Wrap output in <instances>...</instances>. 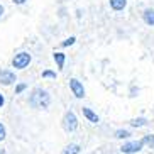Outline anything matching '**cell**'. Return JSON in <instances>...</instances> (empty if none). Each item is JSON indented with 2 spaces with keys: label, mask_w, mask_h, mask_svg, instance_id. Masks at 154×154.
I'll return each instance as SVG.
<instances>
[{
  "label": "cell",
  "mask_w": 154,
  "mask_h": 154,
  "mask_svg": "<svg viewBox=\"0 0 154 154\" xmlns=\"http://www.w3.org/2000/svg\"><path fill=\"white\" fill-rule=\"evenodd\" d=\"M76 127H78V119L69 110V112L64 113V117H63V129L66 132H73V131H76Z\"/></svg>",
  "instance_id": "7a4b0ae2"
},
{
  "label": "cell",
  "mask_w": 154,
  "mask_h": 154,
  "mask_svg": "<svg viewBox=\"0 0 154 154\" xmlns=\"http://www.w3.org/2000/svg\"><path fill=\"white\" fill-rule=\"evenodd\" d=\"M75 41H76L75 37H69V39H66V41H64V42H63V44H61V46H71V44H73V42H75Z\"/></svg>",
  "instance_id": "e0dca14e"
},
{
  "label": "cell",
  "mask_w": 154,
  "mask_h": 154,
  "mask_svg": "<svg viewBox=\"0 0 154 154\" xmlns=\"http://www.w3.org/2000/svg\"><path fill=\"white\" fill-rule=\"evenodd\" d=\"M29 103H31V107H34V109H48L49 103H51V97H49V93L46 90H42V88H34L31 97H29Z\"/></svg>",
  "instance_id": "6da1fadb"
},
{
  "label": "cell",
  "mask_w": 154,
  "mask_h": 154,
  "mask_svg": "<svg viewBox=\"0 0 154 154\" xmlns=\"http://www.w3.org/2000/svg\"><path fill=\"white\" fill-rule=\"evenodd\" d=\"M82 112H83V115H85V117L88 119V120H90L91 124H98L100 119H98V115H97L95 112H91V110H90V109H86V107H83Z\"/></svg>",
  "instance_id": "52a82bcc"
},
{
  "label": "cell",
  "mask_w": 154,
  "mask_h": 154,
  "mask_svg": "<svg viewBox=\"0 0 154 154\" xmlns=\"http://www.w3.org/2000/svg\"><path fill=\"white\" fill-rule=\"evenodd\" d=\"M4 103H5V98H4L2 95H0V109H2V105H4Z\"/></svg>",
  "instance_id": "d6986e66"
},
{
  "label": "cell",
  "mask_w": 154,
  "mask_h": 154,
  "mask_svg": "<svg viewBox=\"0 0 154 154\" xmlns=\"http://www.w3.org/2000/svg\"><path fill=\"white\" fill-rule=\"evenodd\" d=\"M142 142L147 146H151V147H154V136H146L144 139H142Z\"/></svg>",
  "instance_id": "5bb4252c"
},
{
  "label": "cell",
  "mask_w": 154,
  "mask_h": 154,
  "mask_svg": "<svg viewBox=\"0 0 154 154\" xmlns=\"http://www.w3.org/2000/svg\"><path fill=\"white\" fill-rule=\"evenodd\" d=\"M80 151H82V147H80L78 144H69V146L64 147L61 154H80Z\"/></svg>",
  "instance_id": "30bf717a"
},
{
  "label": "cell",
  "mask_w": 154,
  "mask_h": 154,
  "mask_svg": "<svg viewBox=\"0 0 154 154\" xmlns=\"http://www.w3.org/2000/svg\"><path fill=\"white\" fill-rule=\"evenodd\" d=\"M127 5V0H110V7H112L113 10H124Z\"/></svg>",
  "instance_id": "9c48e42d"
},
{
  "label": "cell",
  "mask_w": 154,
  "mask_h": 154,
  "mask_svg": "<svg viewBox=\"0 0 154 154\" xmlns=\"http://www.w3.org/2000/svg\"><path fill=\"white\" fill-rule=\"evenodd\" d=\"M29 63H31V54L29 53H19L12 59V66L17 69H24L26 66H29Z\"/></svg>",
  "instance_id": "3957f363"
},
{
  "label": "cell",
  "mask_w": 154,
  "mask_h": 154,
  "mask_svg": "<svg viewBox=\"0 0 154 154\" xmlns=\"http://www.w3.org/2000/svg\"><path fill=\"white\" fill-rule=\"evenodd\" d=\"M69 88H71L73 95L76 97V98H83L85 97V88H83V85L78 82L76 78H71L69 80Z\"/></svg>",
  "instance_id": "8992f818"
},
{
  "label": "cell",
  "mask_w": 154,
  "mask_h": 154,
  "mask_svg": "<svg viewBox=\"0 0 154 154\" xmlns=\"http://www.w3.org/2000/svg\"><path fill=\"white\" fill-rule=\"evenodd\" d=\"M5 139V127L2 125V122H0V142Z\"/></svg>",
  "instance_id": "2e32d148"
},
{
  "label": "cell",
  "mask_w": 154,
  "mask_h": 154,
  "mask_svg": "<svg viewBox=\"0 0 154 154\" xmlns=\"http://www.w3.org/2000/svg\"><path fill=\"white\" fill-rule=\"evenodd\" d=\"M14 82H17V76H15L14 71H10V69H0V83L2 85L9 86Z\"/></svg>",
  "instance_id": "5b68a950"
},
{
  "label": "cell",
  "mask_w": 154,
  "mask_h": 154,
  "mask_svg": "<svg viewBox=\"0 0 154 154\" xmlns=\"http://www.w3.org/2000/svg\"><path fill=\"white\" fill-rule=\"evenodd\" d=\"M42 78H53V80H56V73L46 69V71H42Z\"/></svg>",
  "instance_id": "9a60e30c"
},
{
  "label": "cell",
  "mask_w": 154,
  "mask_h": 154,
  "mask_svg": "<svg viewBox=\"0 0 154 154\" xmlns=\"http://www.w3.org/2000/svg\"><path fill=\"white\" fill-rule=\"evenodd\" d=\"M12 2H14V4H17V5H20V4H24L26 0H12Z\"/></svg>",
  "instance_id": "ffe728a7"
},
{
  "label": "cell",
  "mask_w": 154,
  "mask_h": 154,
  "mask_svg": "<svg viewBox=\"0 0 154 154\" xmlns=\"http://www.w3.org/2000/svg\"><path fill=\"white\" fill-rule=\"evenodd\" d=\"M146 119H134V120H131V125L132 127H142V125H146Z\"/></svg>",
  "instance_id": "7c38bea8"
},
{
  "label": "cell",
  "mask_w": 154,
  "mask_h": 154,
  "mask_svg": "<svg viewBox=\"0 0 154 154\" xmlns=\"http://www.w3.org/2000/svg\"><path fill=\"white\" fill-rule=\"evenodd\" d=\"M26 90V85L24 83H20V85H17V88H15V93H20V91Z\"/></svg>",
  "instance_id": "ac0fdd59"
},
{
  "label": "cell",
  "mask_w": 154,
  "mask_h": 154,
  "mask_svg": "<svg viewBox=\"0 0 154 154\" xmlns=\"http://www.w3.org/2000/svg\"><path fill=\"white\" fill-rule=\"evenodd\" d=\"M54 61H56V64H58V68L63 69L64 68V61H66V56H64L63 53H54Z\"/></svg>",
  "instance_id": "8fae6325"
},
{
  "label": "cell",
  "mask_w": 154,
  "mask_h": 154,
  "mask_svg": "<svg viewBox=\"0 0 154 154\" xmlns=\"http://www.w3.org/2000/svg\"><path fill=\"white\" fill-rule=\"evenodd\" d=\"M4 14V7H2V5H0V15Z\"/></svg>",
  "instance_id": "44dd1931"
},
{
  "label": "cell",
  "mask_w": 154,
  "mask_h": 154,
  "mask_svg": "<svg viewBox=\"0 0 154 154\" xmlns=\"http://www.w3.org/2000/svg\"><path fill=\"white\" fill-rule=\"evenodd\" d=\"M142 19L147 26H154V9H146L144 14H142Z\"/></svg>",
  "instance_id": "ba28073f"
},
{
  "label": "cell",
  "mask_w": 154,
  "mask_h": 154,
  "mask_svg": "<svg viewBox=\"0 0 154 154\" xmlns=\"http://www.w3.org/2000/svg\"><path fill=\"white\" fill-rule=\"evenodd\" d=\"M142 146H144L142 140H132V142L124 144L122 147H120V151H122L124 154H134V152H139V151L142 149Z\"/></svg>",
  "instance_id": "277c9868"
},
{
  "label": "cell",
  "mask_w": 154,
  "mask_h": 154,
  "mask_svg": "<svg viewBox=\"0 0 154 154\" xmlns=\"http://www.w3.org/2000/svg\"><path fill=\"white\" fill-rule=\"evenodd\" d=\"M129 136H131V132H129V131H122V129L115 132V137H117V139H127Z\"/></svg>",
  "instance_id": "4fadbf2b"
},
{
  "label": "cell",
  "mask_w": 154,
  "mask_h": 154,
  "mask_svg": "<svg viewBox=\"0 0 154 154\" xmlns=\"http://www.w3.org/2000/svg\"><path fill=\"white\" fill-rule=\"evenodd\" d=\"M0 154H4V151H2V152H0Z\"/></svg>",
  "instance_id": "7402d4cb"
}]
</instances>
